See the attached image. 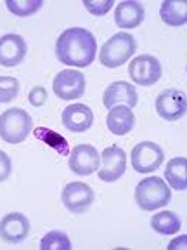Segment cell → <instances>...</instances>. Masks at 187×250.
<instances>
[{
    "mask_svg": "<svg viewBox=\"0 0 187 250\" xmlns=\"http://www.w3.org/2000/svg\"><path fill=\"white\" fill-rule=\"evenodd\" d=\"M56 56L66 66H89L97 56L95 37L85 28H68L59 35L56 42Z\"/></svg>",
    "mask_w": 187,
    "mask_h": 250,
    "instance_id": "1",
    "label": "cell"
},
{
    "mask_svg": "<svg viewBox=\"0 0 187 250\" xmlns=\"http://www.w3.org/2000/svg\"><path fill=\"white\" fill-rule=\"evenodd\" d=\"M170 200V188L161 177H146L135 188V203L146 212L167 207Z\"/></svg>",
    "mask_w": 187,
    "mask_h": 250,
    "instance_id": "2",
    "label": "cell"
},
{
    "mask_svg": "<svg viewBox=\"0 0 187 250\" xmlns=\"http://www.w3.org/2000/svg\"><path fill=\"white\" fill-rule=\"evenodd\" d=\"M137 42L130 33L127 31H118L116 35H113L108 42H104L101 49L99 59L104 66L108 68H118L121 64L129 61L133 54H135Z\"/></svg>",
    "mask_w": 187,
    "mask_h": 250,
    "instance_id": "3",
    "label": "cell"
},
{
    "mask_svg": "<svg viewBox=\"0 0 187 250\" xmlns=\"http://www.w3.org/2000/svg\"><path fill=\"white\" fill-rule=\"evenodd\" d=\"M33 120L28 111L21 108H11L0 115V139L9 145H19L31 132Z\"/></svg>",
    "mask_w": 187,
    "mask_h": 250,
    "instance_id": "4",
    "label": "cell"
},
{
    "mask_svg": "<svg viewBox=\"0 0 187 250\" xmlns=\"http://www.w3.org/2000/svg\"><path fill=\"white\" fill-rule=\"evenodd\" d=\"M56 98L62 101H70V99H78L85 94L87 82L82 71L78 70H62L56 75L54 83H52Z\"/></svg>",
    "mask_w": 187,
    "mask_h": 250,
    "instance_id": "5",
    "label": "cell"
},
{
    "mask_svg": "<svg viewBox=\"0 0 187 250\" xmlns=\"http://www.w3.org/2000/svg\"><path fill=\"white\" fill-rule=\"evenodd\" d=\"M129 75L139 85L151 87L161 78V64L154 56H135L129 64Z\"/></svg>",
    "mask_w": 187,
    "mask_h": 250,
    "instance_id": "6",
    "label": "cell"
},
{
    "mask_svg": "<svg viewBox=\"0 0 187 250\" xmlns=\"http://www.w3.org/2000/svg\"><path fill=\"white\" fill-rule=\"evenodd\" d=\"M163 160V149L152 141H140L132 149V167L140 174H148L160 168Z\"/></svg>",
    "mask_w": 187,
    "mask_h": 250,
    "instance_id": "7",
    "label": "cell"
},
{
    "mask_svg": "<svg viewBox=\"0 0 187 250\" xmlns=\"http://www.w3.org/2000/svg\"><path fill=\"white\" fill-rule=\"evenodd\" d=\"M127 170V156L120 146H108L101 153V165H99V179L106 183L118 181Z\"/></svg>",
    "mask_w": 187,
    "mask_h": 250,
    "instance_id": "8",
    "label": "cell"
},
{
    "mask_svg": "<svg viewBox=\"0 0 187 250\" xmlns=\"http://www.w3.org/2000/svg\"><path fill=\"white\" fill-rule=\"evenodd\" d=\"M64 207L73 214H83L94 203V189L85 183H70L61 193Z\"/></svg>",
    "mask_w": 187,
    "mask_h": 250,
    "instance_id": "9",
    "label": "cell"
},
{
    "mask_svg": "<svg viewBox=\"0 0 187 250\" xmlns=\"http://www.w3.org/2000/svg\"><path fill=\"white\" fill-rule=\"evenodd\" d=\"M70 168L76 176H90L99 170L101 155L90 145H78L70 151Z\"/></svg>",
    "mask_w": 187,
    "mask_h": 250,
    "instance_id": "10",
    "label": "cell"
},
{
    "mask_svg": "<svg viewBox=\"0 0 187 250\" xmlns=\"http://www.w3.org/2000/svg\"><path fill=\"white\" fill-rule=\"evenodd\" d=\"M186 96L177 89H167L156 98V111L163 120H179L186 115Z\"/></svg>",
    "mask_w": 187,
    "mask_h": 250,
    "instance_id": "11",
    "label": "cell"
},
{
    "mask_svg": "<svg viewBox=\"0 0 187 250\" xmlns=\"http://www.w3.org/2000/svg\"><path fill=\"white\" fill-rule=\"evenodd\" d=\"M102 103L108 109L114 108V106H127L132 109L139 103V96L137 90L132 83H127L123 80L113 82L102 94Z\"/></svg>",
    "mask_w": 187,
    "mask_h": 250,
    "instance_id": "12",
    "label": "cell"
},
{
    "mask_svg": "<svg viewBox=\"0 0 187 250\" xmlns=\"http://www.w3.org/2000/svg\"><path fill=\"white\" fill-rule=\"evenodd\" d=\"M26 51V42L21 35L7 33L0 37V64L2 66H18L19 62H23Z\"/></svg>",
    "mask_w": 187,
    "mask_h": 250,
    "instance_id": "13",
    "label": "cell"
},
{
    "mask_svg": "<svg viewBox=\"0 0 187 250\" xmlns=\"http://www.w3.org/2000/svg\"><path fill=\"white\" fill-rule=\"evenodd\" d=\"M30 233V221L19 212H11L0 221V238L7 243H19Z\"/></svg>",
    "mask_w": 187,
    "mask_h": 250,
    "instance_id": "14",
    "label": "cell"
},
{
    "mask_svg": "<svg viewBox=\"0 0 187 250\" xmlns=\"http://www.w3.org/2000/svg\"><path fill=\"white\" fill-rule=\"evenodd\" d=\"M62 125L71 132H87L94 124L92 109L82 103H75L62 109Z\"/></svg>",
    "mask_w": 187,
    "mask_h": 250,
    "instance_id": "15",
    "label": "cell"
},
{
    "mask_svg": "<svg viewBox=\"0 0 187 250\" xmlns=\"http://www.w3.org/2000/svg\"><path fill=\"white\" fill-rule=\"evenodd\" d=\"M144 5L140 2H133V0H125L120 2L114 9V23L118 28L123 30H130V28H137L142 21H144Z\"/></svg>",
    "mask_w": 187,
    "mask_h": 250,
    "instance_id": "16",
    "label": "cell"
},
{
    "mask_svg": "<svg viewBox=\"0 0 187 250\" xmlns=\"http://www.w3.org/2000/svg\"><path fill=\"white\" fill-rule=\"evenodd\" d=\"M108 130L114 136H125L135 127V115L127 106H114L106 117Z\"/></svg>",
    "mask_w": 187,
    "mask_h": 250,
    "instance_id": "17",
    "label": "cell"
},
{
    "mask_svg": "<svg viewBox=\"0 0 187 250\" xmlns=\"http://www.w3.org/2000/svg\"><path fill=\"white\" fill-rule=\"evenodd\" d=\"M165 177L168 184L177 191H184L187 188V160L186 156L171 158L165 168Z\"/></svg>",
    "mask_w": 187,
    "mask_h": 250,
    "instance_id": "18",
    "label": "cell"
},
{
    "mask_svg": "<svg viewBox=\"0 0 187 250\" xmlns=\"http://www.w3.org/2000/svg\"><path fill=\"white\" fill-rule=\"evenodd\" d=\"M161 21L170 26H182L187 21V4L186 2H171L165 0L160 9Z\"/></svg>",
    "mask_w": 187,
    "mask_h": 250,
    "instance_id": "19",
    "label": "cell"
},
{
    "mask_svg": "<svg viewBox=\"0 0 187 250\" xmlns=\"http://www.w3.org/2000/svg\"><path fill=\"white\" fill-rule=\"evenodd\" d=\"M180 226H182V221L180 217L175 214V212L170 210H161L158 214L152 215L151 219V228L160 234H175L180 231Z\"/></svg>",
    "mask_w": 187,
    "mask_h": 250,
    "instance_id": "20",
    "label": "cell"
},
{
    "mask_svg": "<svg viewBox=\"0 0 187 250\" xmlns=\"http://www.w3.org/2000/svg\"><path fill=\"white\" fill-rule=\"evenodd\" d=\"M33 134H35V137L38 141L45 143L47 146H51L56 153H59V155H62V156L70 155V145H68V141L64 139L61 134L47 129V127H37V129L33 130Z\"/></svg>",
    "mask_w": 187,
    "mask_h": 250,
    "instance_id": "21",
    "label": "cell"
},
{
    "mask_svg": "<svg viewBox=\"0 0 187 250\" xmlns=\"http://www.w3.org/2000/svg\"><path fill=\"white\" fill-rule=\"evenodd\" d=\"M43 250H71V242L66 233L62 231H49L40 242Z\"/></svg>",
    "mask_w": 187,
    "mask_h": 250,
    "instance_id": "22",
    "label": "cell"
},
{
    "mask_svg": "<svg viewBox=\"0 0 187 250\" xmlns=\"http://www.w3.org/2000/svg\"><path fill=\"white\" fill-rule=\"evenodd\" d=\"M5 5L12 14L19 16V18H26V16L35 14L38 9H42L43 2L42 0H7Z\"/></svg>",
    "mask_w": 187,
    "mask_h": 250,
    "instance_id": "23",
    "label": "cell"
},
{
    "mask_svg": "<svg viewBox=\"0 0 187 250\" xmlns=\"http://www.w3.org/2000/svg\"><path fill=\"white\" fill-rule=\"evenodd\" d=\"M19 92V82L12 77H0V103H9Z\"/></svg>",
    "mask_w": 187,
    "mask_h": 250,
    "instance_id": "24",
    "label": "cell"
},
{
    "mask_svg": "<svg viewBox=\"0 0 187 250\" xmlns=\"http://www.w3.org/2000/svg\"><path fill=\"white\" fill-rule=\"evenodd\" d=\"M113 0H97V2H83V7L94 16H104L113 7Z\"/></svg>",
    "mask_w": 187,
    "mask_h": 250,
    "instance_id": "25",
    "label": "cell"
},
{
    "mask_svg": "<svg viewBox=\"0 0 187 250\" xmlns=\"http://www.w3.org/2000/svg\"><path fill=\"white\" fill-rule=\"evenodd\" d=\"M11 172H12L11 158H9L7 153L0 149V183H2V181H7V177L11 176Z\"/></svg>",
    "mask_w": 187,
    "mask_h": 250,
    "instance_id": "26",
    "label": "cell"
},
{
    "mask_svg": "<svg viewBox=\"0 0 187 250\" xmlns=\"http://www.w3.org/2000/svg\"><path fill=\"white\" fill-rule=\"evenodd\" d=\"M28 99H30V103L33 106H42L43 103H45L47 99V90L43 89V87H33V89L30 90V96H28Z\"/></svg>",
    "mask_w": 187,
    "mask_h": 250,
    "instance_id": "27",
    "label": "cell"
},
{
    "mask_svg": "<svg viewBox=\"0 0 187 250\" xmlns=\"http://www.w3.org/2000/svg\"><path fill=\"white\" fill-rule=\"evenodd\" d=\"M177 245H180V247H186V236H182V238L175 240V242H171V243H170V249H175Z\"/></svg>",
    "mask_w": 187,
    "mask_h": 250,
    "instance_id": "28",
    "label": "cell"
}]
</instances>
